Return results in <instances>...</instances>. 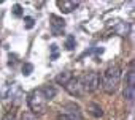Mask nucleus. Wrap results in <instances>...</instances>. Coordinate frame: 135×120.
<instances>
[{"label":"nucleus","mask_w":135,"mask_h":120,"mask_svg":"<svg viewBox=\"0 0 135 120\" xmlns=\"http://www.w3.org/2000/svg\"><path fill=\"white\" fill-rule=\"evenodd\" d=\"M119 82H121V68H119V65H110L103 71L102 82H100L103 92L108 93V95L116 93V90L119 87Z\"/></svg>","instance_id":"1"},{"label":"nucleus","mask_w":135,"mask_h":120,"mask_svg":"<svg viewBox=\"0 0 135 120\" xmlns=\"http://www.w3.org/2000/svg\"><path fill=\"white\" fill-rule=\"evenodd\" d=\"M27 106H29L30 112L35 114L37 117H38V115H43V114L48 111V100H46V96L43 95L41 89H33V90L27 95Z\"/></svg>","instance_id":"2"},{"label":"nucleus","mask_w":135,"mask_h":120,"mask_svg":"<svg viewBox=\"0 0 135 120\" xmlns=\"http://www.w3.org/2000/svg\"><path fill=\"white\" fill-rule=\"evenodd\" d=\"M81 85H83V90L84 92H89V93H94L97 92V89L100 87V74L97 71H89V73H84L81 78Z\"/></svg>","instance_id":"3"},{"label":"nucleus","mask_w":135,"mask_h":120,"mask_svg":"<svg viewBox=\"0 0 135 120\" xmlns=\"http://www.w3.org/2000/svg\"><path fill=\"white\" fill-rule=\"evenodd\" d=\"M57 120H83V115L76 104L67 103L60 107V112L57 114Z\"/></svg>","instance_id":"4"},{"label":"nucleus","mask_w":135,"mask_h":120,"mask_svg":"<svg viewBox=\"0 0 135 120\" xmlns=\"http://www.w3.org/2000/svg\"><path fill=\"white\" fill-rule=\"evenodd\" d=\"M64 87H65V90H67V92H69V95H72V96H76V98L83 96V93H84L80 78H72V79H70L69 82H67Z\"/></svg>","instance_id":"5"},{"label":"nucleus","mask_w":135,"mask_h":120,"mask_svg":"<svg viewBox=\"0 0 135 120\" xmlns=\"http://www.w3.org/2000/svg\"><path fill=\"white\" fill-rule=\"evenodd\" d=\"M57 7L60 8L62 13H72L80 7V2H73V0H57Z\"/></svg>","instance_id":"6"},{"label":"nucleus","mask_w":135,"mask_h":120,"mask_svg":"<svg viewBox=\"0 0 135 120\" xmlns=\"http://www.w3.org/2000/svg\"><path fill=\"white\" fill-rule=\"evenodd\" d=\"M51 29H52V33L54 35H59L60 32H62V29L65 27V21L62 19V18H59V16H56V14H51Z\"/></svg>","instance_id":"7"},{"label":"nucleus","mask_w":135,"mask_h":120,"mask_svg":"<svg viewBox=\"0 0 135 120\" xmlns=\"http://www.w3.org/2000/svg\"><path fill=\"white\" fill-rule=\"evenodd\" d=\"M88 112H89L92 117H95V118H100V117L103 115V109H102L100 104H97V103H89V104H88Z\"/></svg>","instance_id":"8"},{"label":"nucleus","mask_w":135,"mask_h":120,"mask_svg":"<svg viewBox=\"0 0 135 120\" xmlns=\"http://www.w3.org/2000/svg\"><path fill=\"white\" fill-rule=\"evenodd\" d=\"M72 78H73V76H72L70 71H62V73H59V74L56 76V82H57L59 85H65Z\"/></svg>","instance_id":"9"},{"label":"nucleus","mask_w":135,"mask_h":120,"mask_svg":"<svg viewBox=\"0 0 135 120\" xmlns=\"http://www.w3.org/2000/svg\"><path fill=\"white\" fill-rule=\"evenodd\" d=\"M41 92H43V95L46 96V100H48V101H49V100H52V98L56 96V93H57V90L54 89V85H49V84H48V85H45V87L41 89Z\"/></svg>","instance_id":"10"},{"label":"nucleus","mask_w":135,"mask_h":120,"mask_svg":"<svg viewBox=\"0 0 135 120\" xmlns=\"http://www.w3.org/2000/svg\"><path fill=\"white\" fill-rule=\"evenodd\" d=\"M124 98L127 101H133V98H135V85H126V89H124Z\"/></svg>","instance_id":"11"},{"label":"nucleus","mask_w":135,"mask_h":120,"mask_svg":"<svg viewBox=\"0 0 135 120\" xmlns=\"http://www.w3.org/2000/svg\"><path fill=\"white\" fill-rule=\"evenodd\" d=\"M75 44H76V41H75V36H73V35H69V36H67L65 47L69 49V51H73V49H75Z\"/></svg>","instance_id":"12"},{"label":"nucleus","mask_w":135,"mask_h":120,"mask_svg":"<svg viewBox=\"0 0 135 120\" xmlns=\"http://www.w3.org/2000/svg\"><path fill=\"white\" fill-rule=\"evenodd\" d=\"M32 71H33V65L32 63H24L22 65V74L24 76H29Z\"/></svg>","instance_id":"13"},{"label":"nucleus","mask_w":135,"mask_h":120,"mask_svg":"<svg viewBox=\"0 0 135 120\" xmlns=\"http://www.w3.org/2000/svg\"><path fill=\"white\" fill-rule=\"evenodd\" d=\"M21 120H38V117H37L35 114H32L30 111H27V112H24V114L21 115Z\"/></svg>","instance_id":"14"},{"label":"nucleus","mask_w":135,"mask_h":120,"mask_svg":"<svg viewBox=\"0 0 135 120\" xmlns=\"http://www.w3.org/2000/svg\"><path fill=\"white\" fill-rule=\"evenodd\" d=\"M127 85H135V71L130 70L127 73Z\"/></svg>","instance_id":"15"},{"label":"nucleus","mask_w":135,"mask_h":120,"mask_svg":"<svg viewBox=\"0 0 135 120\" xmlns=\"http://www.w3.org/2000/svg\"><path fill=\"white\" fill-rule=\"evenodd\" d=\"M127 30H129V29H127V24H119V25L116 27V32H118L119 35H126Z\"/></svg>","instance_id":"16"},{"label":"nucleus","mask_w":135,"mask_h":120,"mask_svg":"<svg viewBox=\"0 0 135 120\" xmlns=\"http://www.w3.org/2000/svg\"><path fill=\"white\" fill-rule=\"evenodd\" d=\"M13 14H15L16 18H21V16H22V8H21V5L16 3V5L13 7Z\"/></svg>","instance_id":"17"},{"label":"nucleus","mask_w":135,"mask_h":120,"mask_svg":"<svg viewBox=\"0 0 135 120\" xmlns=\"http://www.w3.org/2000/svg\"><path fill=\"white\" fill-rule=\"evenodd\" d=\"M24 22H26V29H32V27L35 25L33 18H24Z\"/></svg>","instance_id":"18"},{"label":"nucleus","mask_w":135,"mask_h":120,"mask_svg":"<svg viewBox=\"0 0 135 120\" xmlns=\"http://www.w3.org/2000/svg\"><path fill=\"white\" fill-rule=\"evenodd\" d=\"M2 120H16V117H15V114L13 112H8V114H5L3 115V118Z\"/></svg>","instance_id":"19"}]
</instances>
